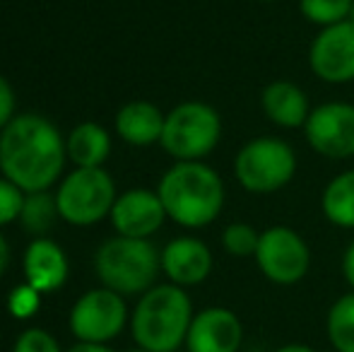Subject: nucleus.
<instances>
[{
    "label": "nucleus",
    "instance_id": "nucleus-1",
    "mask_svg": "<svg viewBox=\"0 0 354 352\" xmlns=\"http://www.w3.org/2000/svg\"><path fill=\"white\" fill-rule=\"evenodd\" d=\"M66 145L51 121L15 116L0 133V172L24 193H44L63 172Z\"/></svg>",
    "mask_w": 354,
    "mask_h": 352
},
{
    "label": "nucleus",
    "instance_id": "nucleus-2",
    "mask_svg": "<svg viewBox=\"0 0 354 352\" xmlns=\"http://www.w3.org/2000/svg\"><path fill=\"white\" fill-rule=\"evenodd\" d=\"M167 217L186 230L212 225L224 207V181L205 162H176L157 186Z\"/></svg>",
    "mask_w": 354,
    "mask_h": 352
},
{
    "label": "nucleus",
    "instance_id": "nucleus-3",
    "mask_svg": "<svg viewBox=\"0 0 354 352\" xmlns=\"http://www.w3.org/2000/svg\"><path fill=\"white\" fill-rule=\"evenodd\" d=\"M193 316V302L183 287L154 285L133 309V340L147 352H176L186 345Z\"/></svg>",
    "mask_w": 354,
    "mask_h": 352
},
{
    "label": "nucleus",
    "instance_id": "nucleus-4",
    "mask_svg": "<svg viewBox=\"0 0 354 352\" xmlns=\"http://www.w3.org/2000/svg\"><path fill=\"white\" fill-rule=\"evenodd\" d=\"M162 270V254L147 239L113 237L97 251V275L118 295H145Z\"/></svg>",
    "mask_w": 354,
    "mask_h": 352
},
{
    "label": "nucleus",
    "instance_id": "nucleus-5",
    "mask_svg": "<svg viewBox=\"0 0 354 352\" xmlns=\"http://www.w3.org/2000/svg\"><path fill=\"white\" fill-rule=\"evenodd\" d=\"M297 174V152L282 138L261 136L248 140L234 157L239 186L253 196H272L292 183Z\"/></svg>",
    "mask_w": 354,
    "mask_h": 352
},
{
    "label": "nucleus",
    "instance_id": "nucleus-6",
    "mask_svg": "<svg viewBox=\"0 0 354 352\" xmlns=\"http://www.w3.org/2000/svg\"><path fill=\"white\" fill-rule=\"evenodd\" d=\"M222 118L205 102H183L167 113L162 147L176 162H203L219 145Z\"/></svg>",
    "mask_w": 354,
    "mask_h": 352
},
{
    "label": "nucleus",
    "instance_id": "nucleus-7",
    "mask_svg": "<svg viewBox=\"0 0 354 352\" xmlns=\"http://www.w3.org/2000/svg\"><path fill=\"white\" fill-rule=\"evenodd\" d=\"M116 203V186L113 178L102 169H75L58 188L56 205L58 215L77 227H87L111 215Z\"/></svg>",
    "mask_w": 354,
    "mask_h": 352
},
{
    "label": "nucleus",
    "instance_id": "nucleus-8",
    "mask_svg": "<svg viewBox=\"0 0 354 352\" xmlns=\"http://www.w3.org/2000/svg\"><path fill=\"white\" fill-rule=\"evenodd\" d=\"M253 259L263 277L280 287L297 285L311 270V249L306 239L287 225H272L263 230Z\"/></svg>",
    "mask_w": 354,
    "mask_h": 352
},
{
    "label": "nucleus",
    "instance_id": "nucleus-9",
    "mask_svg": "<svg viewBox=\"0 0 354 352\" xmlns=\"http://www.w3.org/2000/svg\"><path fill=\"white\" fill-rule=\"evenodd\" d=\"M128 306L123 295L106 287L89 290L75 302L71 311V331L80 343L106 345L126 328Z\"/></svg>",
    "mask_w": 354,
    "mask_h": 352
},
{
    "label": "nucleus",
    "instance_id": "nucleus-10",
    "mask_svg": "<svg viewBox=\"0 0 354 352\" xmlns=\"http://www.w3.org/2000/svg\"><path fill=\"white\" fill-rule=\"evenodd\" d=\"M308 147L326 160L354 157V104L326 102L313 106L306 126L301 128Z\"/></svg>",
    "mask_w": 354,
    "mask_h": 352
},
{
    "label": "nucleus",
    "instance_id": "nucleus-11",
    "mask_svg": "<svg viewBox=\"0 0 354 352\" xmlns=\"http://www.w3.org/2000/svg\"><path fill=\"white\" fill-rule=\"evenodd\" d=\"M308 68L328 85L354 82V22L321 29L308 46Z\"/></svg>",
    "mask_w": 354,
    "mask_h": 352
},
{
    "label": "nucleus",
    "instance_id": "nucleus-12",
    "mask_svg": "<svg viewBox=\"0 0 354 352\" xmlns=\"http://www.w3.org/2000/svg\"><path fill=\"white\" fill-rule=\"evenodd\" d=\"M243 343V324L227 306H207L191 321L186 338L188 352H239Z\"/></svg>",
    "mask_w": 354,
    "mask_h": 352
},
{
    "label": "nucleus",
    "instance_id": "nucleus-13",
    "mask_svg": "<svg viewBox=\"0 0 354 352\" xmlns=\"http://www.w3.org/2000/svg\"><path fill=\"white\" fill-rule=\"evenodd\" d=\"M164 220H167V210L159 201V193L147 188L126 191L116 198L111 207V222L118 237L147 239L164 225Z\"/></svg>",
    "mask_w": 354,
    "mask_h": 352
},
{
    "label": "nucleus",
    "instance_id": "nucleus-14",
    "mask_svg": "<svg viewBox=\"0 0 354 352\" xmlns=\"http://www.w3.org/2000/svg\"><path fill=\"white\" fill-rule=\"evenodd\" d=\"M214 266L212 251L196 237H176L162 249V270L171 285L193 287L210 277Z\"/></svg>",
    "mask_w": 354,
    "mask_h": 352
},
{
    "label": "nucleus",
    "instance_id": "nucleus-15",
    "mask_svg": "<svg viewBox=\"0 0 354 352\" xmlns=\"http://www.w3.org/2000/svg\"><path fill=\"white\" fill-rule=\"evenodd\" d=\"M261 109L268 121L275 123L277 128H287V131L304 128L313 111L308 94L289 80H275L263 87Z\"/></svg>",
    "mask_w": 354,
    "mask_h": 352
},
{
    "label": "nucleus",
    "instance_id": "nucleus-16",
    "mask_svg": "<svg viewBox=\"0 0 354 352\" xmlns=\"http://www.w3.org/2000/svg\"><path fill=\"white\" fill-rule=\"evenodd\" d=\"M24 277L37 292H56L68 280V259L51 239H34L24 251Z\"/></svg>",
    "mask_w": 354,
    "mask_h": 352
},
{
    "label": "nucleus",
    "instance_id": "nucleus-17",
    "mask_svg": "<svg viewBox=\"0 0 354 352\" xmlns=\"http://www.w3.org/2000/svg\"><path fill=\"white\" fill-rule=\"evenodd\" d=\"M164 121L167 113L159 111V106L149 102H131L118 111L116 131L126 142L145 147L162 140Z\"/></svg>",
    "mask_w": 354,
    "mask_h": 352
},
{
    "label": "nucleus",
    "instance_id": "nucleus-18",
    "mask_svg": "<svg viewBox=\"0 0 354 352\" xmlns=\"http://www.w3.org/2000/svg\"><path fill=\"white\" fill-rule=\"evenodd\" d=\"M68 157L77 165V169H94L106 162L111 152V138L97 123H82L68 138Z\"/></svg>",
    "mask_w": 354,
    "mask_h": 352
},
{
    "label": "nucleus",
    "instance_id": "nucleus-19",
    "mask_svg": "<svg viewBox=\"0 0 354 352\" xmlns=\"http://www.w3.org/2000/svg\"><path fill=\"white\" fill-rule=\"evenodd\" d=\"M321 212L330 225L354 230V169L342 172L326 183L321 193Z\"/></svg>",
    "mask_w": 354,
    "mask_h": 352
},
{
    "label": "nucleus",
    "instance_id": "nucleus-20",
    "mask_svg": "<svg viewBox=\"0 0 354 352\" xmlns=\"http://www.w3.org/2000/svg\"><path fill=\"white\" fill-rule=\"evenodd\" d=\"M326 333L335 352H354V292L333 302L326 316Z\"/></svg>",
    "mask_w": 354,
    "mask_h": 352
},
{
    "label": "nucleus",
    "instance_id": "nucleus-21",
    "mask_svg": "<svg viewBox=\"0 0 354 352\" xmlns=\"http://www.w3.org/2000/svg\"><path fill=\"white\" fill-rule=\"evenodd\" d=\"M354 0H299V12L308 24L326 29L350 19Z\"/></svg>",
    "mask_w": 354,
    "mask_h": 352
},
{
    "label": "nucleus",
    "instance_id": "nucleus-22",
    "mask_svg": "<svg viewBox=\"0 0 354 352\" xmlns=\"http://www.w3.org/2000/svg\"><path fill=\"white\" fill-rule=\"evenodd\" d=\"M258 241H261V232L248 222H232L222 232V249L229 256H236V259L256 256Z\"/></svg>",
    "mask_w": 354,
    "mask_h": 352
},
{
    "label": "nucleus",
    "instance_id": "nucleus-23",
    "mask_svg": "<svg viewBox=\"0 0 354 352\" xmlns=\"http://www.w3.org/2000/svg\"><path fill=\"white\" fill-rule=\"evenodd\" d=\"M58 212V205L44 193H29V198H24V207H22V225L27 227L34 234H44V232L51 227L53 217Z\"/></svg>",
    "mask_w": 354,
    "mask_h": 352
},
{
    "label": "nucleus",
    "instance_id": "nucleus-24",
    "mask_svg": "<svg viewBox=\"0 0 354 352\" xmlns=\"http://www.w3.org/2000/svg\"><path fill=\"white\" fill-rule=\"evenodd\" d=\"M24 207V191L15 186L10 178H0V227L10 225L22 215Z\"/></svg>",
    "mask_w": 354,
    "mask_h": 352
},
{
    "label": "nucleus",
    "instance_id": "nucleus-25",
    "mask_svg": "<svg viewBox=\"0 0 354 352\" xmlns=\"http://www.w3.org/2000/svg\"><path fill=\"white\" fill-rule=\"evenodd\" d=\"M12 352H63L58 340L44 328H27L15 340Z\"/></svg>",
    "mask_w": 354,
    "mask_h": 352
},
{
    "label": "nucleus",
    "instance_id": "nucleus-26",
    "mask_svg": "<svg viewBox=\"0 0 354 352\" xmlns=\"http://www.w3.org/2000/svg\"><path fill=\"white\" fill-rule=\"evenodd\" d=\"M39 299H41V292H37L32 285H19L10 292V299H8V306H10V314L17 316V319H29L32 314H37L39 309Z\"/></svg>",
    "mask_w": 354,
    "mask_h": 352
},
{
    "label": "nucleus",
    "instance_id": "nucleus-27",
    "mask_svg": "<svg viewBox=\"0 0 354 352\" xmlns=\"http://www.w3.org/2000/svg\"><path fill=\"white\" fill-rule=\"evenodd\" d=\"M12 111H15V92L10 87V82L0 75V131L15 118Z\"/></svg>",
    "mask_w": 354,
    "mask_h": 352
},
{
    "label": "nucleus",
    "instance_id": "nucleus-28",
    "mask_svg": "<svg viewBox=\"0 0 354 352\" xmlns=\"http://www.w3.org/2000/svg\"><path fill=\"white\" fill-rule=\"evenodd\" d=\"M342 277L350 285V292H354V239L347 244L345 254H342Z\"/></svg>",
    "mask_w": 354,
    "mask_h": 352
},
{
    "label": "nucleus",
    "instance_id": "nucleus-29",
    "mask_svg": "<svg viewBox=\"0 0 354 352\" xmlns=\"http://www.w3.org/2000/svg\"><path fill=\"white\" fill-rule=\"evenodd\" d=\"M66 352H113V350L102 343H80L77 340V345H73V348Z\"/></svg>",
    "mask_w": 354,
    "mask_h": 352
},
{
    "label": "nucleus",
    "instance_id": "nucleus-30",
    "mask_svg": "<svg viewBox=\"0 0 354 352\" xmlns=\"http://www.w3.org/2000/svg\"><path fill=\"white\" fill-rule=\"evenodd\" d=\"M8 263H10V246H8V241L3 239V234H0V277L8 270Z\"/></svg>",
    "mask_w": 354,
    "mask_h": 352
},
{
    "label": "nucleus",
    "instance_id": "nucleus-31",
    "mask_svg": "<svg viewBox=\"0 0 354 352\" xmlns=\"http://www.w3.org/2000/svg\"><path fill=\"white\" fill-rule=\"evenodd\" d=\"M275 352H318V350L304 343H287V345H282V348H277Z\"/></svg>",
    "mask_w": 354,
    "mask_h": 352
},
{
    "label": "nucleus",
    "instance_id": "nucleus-32",
    "mask_svg": "<svg viewBox=\"0 0 354 352\" xmlns=\"http://www.w3.org/2000/svg\"><path fill=\"white\" fill-rule=\"evenodd\" d=\"M258 3H277V0H258Z\"/></svg>",
    "mask_w": 354,
    "mask_h": 352
},
{
    "label": "nucleus",
    "instance_id": "nucleus-33",
    "mask_svg": "<svg viewBox=\"0 0 354 352\" xmlns=\"http://www.w3.org/2000/svg\"><path fill=\"white\" fill-rule=\"evenodd\" d=\"M350 22H354V8H352V12H350Z\"/></svg>",
    "mask_w": 354,
    "mask_h": 352
},
{
    "label": "nucleus",
    "instance_id": "nucleus-34",
    "mask_svg": "<svg viewBox=\"0 0 354 352\" xmlns=\"http://www.w3.org/2000/svg\"><path fill=\"white\" fill-rule=\"evenodd\" d=\"M133 352H147V350H140V348H138V350H133Z\"/></svg>",
    "mask_w": 354,
    "mask_h": 352
}]
</instances>
